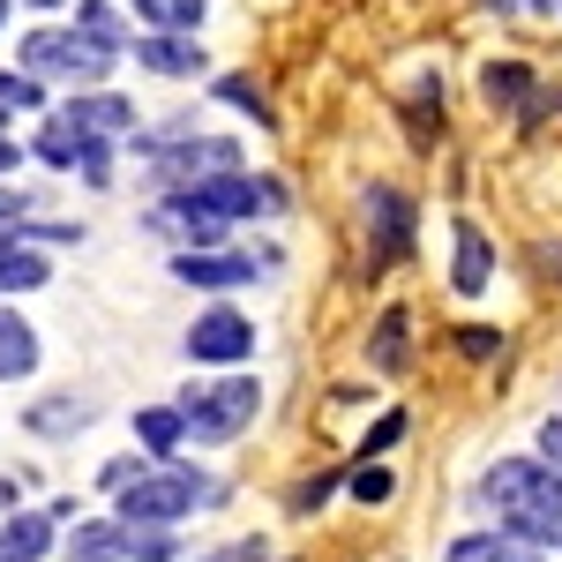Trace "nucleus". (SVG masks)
I'll use <instances>...</instances> for the list:
<instances>
[{
    "mask_svg": "<svg viewBox=\"0 0 562 562\" xmlns=\"http://www.w3.org/2000/svg\"><path fill=\"white\" fill-rule=\"evenodd\" d=\"M480 495H487V510H495V525L510 540H525V548H562V473L555 465L503 458V465H487Z\"/></svg>",
    "mask_w": 562,
    "mask_h": 562,
    "instance_id": "nucleus-1",
    "label": "nucleus"
},
{
    "mask_svg": "<svg viewBox=\"0 0 562 562\" xmlns=\"http://www.w3.org/2000/svg\"><path fill=\"white\" fill-rule=\"evenodd\" d=\"M195 503H225V487L195 465H158L121 487V525H180Z\"/></svg>",
    "mask_w": 562,
    "mask_h": 562,
    "instance_id": "nucleus-2",
    "label": "nucleus"
},
{
    "mask_svg": "<svg viewBox=\"0 0 562 562\" xmlns=\"http://www.w3.org/2000/svg\"><path fill=\"white\" fill-rule=\"evenodd\" d=\"M256 405H262V390L256 375H217V383H195V390H180V428L195 435V442H233V435L256 420Z\"/></svg>",
    "mask_w": 562,
    "mask_h": 562,
    "instance_id": "nucleus-3",
    "label": "nucleus"
},
{
    "mask_svg": "<svg viewBox=\"0 0 562 562\" xmlns=\"http://www.w3.org/2000/svg\"><path fill=\"white\" fill-rule=\"evenodd\" d=\"M217 173H240V143H225V135H188V128H166L150 143V180L158 188H203Z\"/></svg>",
    "mask_w": 562,
    "mask_h": 562,
    "instance_id": "nucleus-4",
    "label": "nucleus"
},
{
    "mask_svg": "<svg viewBox=\"0 0 562 562\" xmlns=\"http://www.w3.org/2000/svg\"><path fill=\"white\" fill-rule=\"evenodd\" d=\"M113 68V53L105 45H90L83 31H31L23 38V76H53V83H83V90H98V76Z\"/></svg>",
    "mask_w": 562,
    "mask_h": 562,
    "instance_id": "nucleus-5",
    "label": "nucleus"
},
{
    "mask_svg": "<svg viewBox=\"0 0 562 562\" xmlns=\"http://www.w3.org/2000/svg\"><path fill=\"white\" fill-rule=\"evenodd\" d=\"M256 352V323L240 315V307H211V315H195V330H188V360H203V368H240Z\"/></svg>",
    "mask_w": 562,
    "mask_h": 562,
    "instance_id": "nucleus-6",
    "label": "nucleus"
},
{
    "mask_svg": "<svg viewBox=\"0 0 562 562\" xmlns=\"http://www.w3.org/2000/svg\"><path fill=\"white\" fill-rule=\"evenodd\" d=\"M31 150H38L45 166H60V173H68V166H83V180H105V173H113V166H105V143H98V135H83V128H68L60 113L45 121V135L31 143Z\"/></svg>",
    "mask_w": 562,
    "mask_h": 562,
    "instance_id": "nucleus-7",
    "label": "nucleus"
},
{
    "mask_svg": "<svg viewBox=\"0 0 562 562\" xmlns=\"http://www.w3.org/2000/svg\"><path fill=\"white\" fill-rule=\"evenodd\" d=\"M150 233L180 240V256H188V248H217V240H225V217H211L195 195H166V203L150 211Z\"/></svg>",
    "mask_w": 562,
    "mask_h": 562,
    "instance_id": "nucleus-8",
    "label": "nucleus"
},
{
    "mask_svg": "<svg viewBox=\"0 0 562 562\" xmlns=\"http://www.w3.org/2000/svg\"><path fill=\"white\" fill-rule=\"evenodd\" d=\"M368 240H375V262H397L413 248V203L397 195V188H368Z\"/></svg>",
    "mask_w": 562,
    "mask_h": 562,
    "instance_id": "nucleus-9",
    "label": "nucleus"
},
{
    "mask_svg": "<svg viewBox=\"0 0 562 562\" xmlns=\"http://www.w3.org/2000/svg\"><path fill=\"white\" fill-rule=\"evenodd\" d=\"M60 121L83 128V135H98V143H113V135L135 128V105H128V98H113V90H76V98L60 105Z\"/></svg>",
    "mask_w": 562,
    "mask_h": 562,
    "instance_id": "nucleus-10",
    "label": "nucleus"
},
{
    "mask_svg": "<svg viewBox=\"0 0 562 562\" xmlns=\"http://www.w3.org/2000/svg\"><path fill=\"white\" fill-rule=\"evenodd\" d=\"M173 278H180V285H211V293H225V285H248V278H256V256H233V248H188V256H173Z\"/></svg>",
    "mask_w": 562,
    "mask_h": 562,
    "instance_id": "nucleus-11",
    "label": "nucleus"
},
{
    "mask_svg": "<svg viewBox=\"0 0 562 562\" xmlns=\"http://www.w3.org/2000/svg\"><path fill=\"white\" fill-rule=\"evenodd\" d=\"M135 60H143L150 76H203V68H211L195 38H158V31H150V38H135Z\"/></svg>",
    "mask_w": 562,
    "mask_h": 562,
    "instance_id": "nucleus-12",
    "label": "nucleus"
},
{
    "mask_svg": "<svg viewBox=\"0 0 562 562\" xmlns=\"http://www.w3.org/2000/svg\"><path fill=\"white\" fill-rule=\"evenodd\" d=\"M487 278H495V248H487V233H480V225H458V262H450V285L473 301V293H487Z\"/></svg>",
    "mask_w": 562,
    "mask_h": 562,
    "instance_id": "nucleus-13",
    "label": "nucleus"
},
{
    "mask_svg": "<svg viewBox=\"0 0 562 562\" xmlns=\"http://www.w3.org/2000/svg\"><path fill=\"white\" fill-rule=\"evenodd\" d=\"M31 368H38V330L15 307H0V383H23Z\"/></svg>",
    "mask_w": 562,
    "mask_h": 562,
    "instance_id": "nucleus-14",
    "label": "nucleus"
},
{
    "mask_svg": "<svg viewBox=\"0 0 562 562\" xmlns=\"http://www.w3.org/2000/svg\"><path fill=\"white\" fill-rule=\"evenodd\" d=\"M128 8L158 31V38H195L203 15H211V0H128Z\"/></svg>",
    "mask_w": 562,
    "mask_h": 562,
    "instance_id": "nucleus-15",
    "label": "nucleus"
},
{
    "mask_svg": "<svg viewBox=\"0 0 562 562\" xmlns=\"http://www.w3.org/2000/svg\"><path fill=\"white\" fill-rule=\"evenodd\" d=\"M45 548H53V518L38 510H15L0 525V562H45Z\"/></svg>",
    "mask_w": 562,
    "mask_h": 562,
    "instance_id": "nucleus-16",
    "label": "nucleus"
},
{
    "mask_svg": "<svg viewBox=\"0 0 562 562\" xmlns=\"http://www.w3.org/2000/svg\"><path fill=\"white\" fill-rule=\"evenodd\" d=\"M450 562H540V548H525L510 532H465V540L450 548Z\"/></svg>",
    "mask_w": 562,
    "mask_h": 562,
    "instance_id": "nucleus-17",
    "label": "nucleus"
},
{
    "mask_svg": "<svg viewBox=\"0 0 562 562\" xmlns=\"http://www.w3.org/2000/svg\"><path fill=\"white\" fill-rule=\"evenodd\" d=\"M525 90H532V68H525V60H487V68H480V98L503 105V113L525 105Z\"/></svg>",
    "mask_w": 562,
    "mask_h": 562,
    "instance_id": "nucleus-18",
    "label": "nucleus"
},
{
    "mask_svg": "<svg viewBox=\"0 0 562 562\" xmlns=\"http://www.w3.org/2000/svg\"><path fill=\"white\" fill-rule=\"evenodd\" d=\"M405 307H383V323H375V338H368V360H375V375H405Z\"/></svg>",
    "mask_w": 562,
    "mask_h": 562,
    "instance_id": "nucleus-19",
    "label": "nucleus"
},
{
    "mask_svg": "<svg viewBox=\"0 0 562 562\" xmlns=\"http://www.w3.org/2000/svg\"><path fill=\"white\" fill-rule=\"evenodd\" d=\"M180 413L173 405H143V413H135V442H143V450H150V458H173L180 450Z\"/></svg>",
    "mask_w": 562,
    "mask_h": 562,
    "instance_id": "nucleus-20",
    "label": "nucleus"
},
{
    "mask_svg": "<svg viewBox=\"0 0 562 562\" xmlns=\"http://www.w3.org/2000/svg\"><path fill=\"white\" fill-rule=\"evenodd\" d=\"M68 555H76V562H121V555H128V532H121V525H105V518H90V525H76Z\"/></svg>",
    "mask_w": 562,
    "mask_h": 562,
    "instance_id": "nucleus-21",
    "label": "nucleus"
},
{
    "mask_svg": "<svg viewBox=\"0 0 562 562\" xmlns=\"http://www.w3.org/2000/svg\"><path fill=\"white\" fill-rule=\"evenodd\" d=\"M45 278H53V270H45L38 248H23V240L0 248V293H31V285H45Z\"/></svg>",
    "mask_w": 562,
    "mask_h": 562,
    "instance_id": "nucleus-22",
    "label": "nucleus"
},
{
    "mask_svg": "<svg viewBox=\"0 0 562 562\" xmlns=\"http://www.w3.org/2000/svg\"><path fill=\"white\" fill-rule=\"evenodd\" d=\"M76 31H83L90 45H105V53H121V45H128V31H121V15H113L105 0H83V8H76Z\"/></svg>",
    "mask_w": 562,
    "mask_h": 562,
    "instance_id": "nucleus-23",
    "label": "nucleus"
},
{
    "mask_svg": "<svg viewBox=\"0 0 562 562\" xmlns=\"http://www.w3.org/2000/svg\"><path fill=\"white\" fill-rule=\"evenodd\" d=\"M90 420V397H45L38 413H31V428L38 435H76Z\"/></svg>",
    "mask_w": 562,
    "mask_h": 562,
    "instance_id": "nucleus-24",
    "label": "nucleus"
},
{
    "mask_svg": "<svg viewBox=\"0 0 562 562\" xmlns=\"http://www.w3.org/2000/svg\"><path fill=\"white\" fill-rule=\"evenodd\" d=\"M121 525V518H113ZM128 532V555L135 562H173L180 555V540H173V525H121Z\"/></svg>",
    "mask_w": 562,
    "mask_h": 562,
    "instance_id": "nucleus-25",
    "label": "nucleus"
},
{
    "mask_svg": "<svg viewBox=\"0 0 562 562\" xmlns=\"http://www.w3.org/2000/svg\"><path fill=\"white\" fill-rule=\"evenodd\" d=\"M38 105H45L38 76H0V113H38Z\"/></svg>",
    "mask_w": 562,
    "mask_h": 562,
    "instance_id": "nucleus-26",
    "label": "nucleus"
},
{
    "mask_svg": "<svg viewBox=\"0 0 562 562\" xmlns=\"http://www.w3.org/2000/svg\"><path fill=\"white\" fill-rule=\"evenodd\" d=\"M217 98H225V105H240V113H256V121H270V105H262V90L248 83V76H225V83H217Z\"/></svg>",
    "mask_w": 562,
    "mask_h": 562,
    "instance_id": "nucleus-27",
    "label": "nucleus"
},
{
    "mask_svg": "<svg viewBox=\"0 0 562 562\" xmlns=\"http://www.w3.org/2000/svg\"><path fill=\"white\" fill-rule=\"evenodd\" d=\"M458 352H465V360H495V352H503V338H495L487 323H465V330H458Z\"/></svg>",
    "mask_w": 562,
    "mask_h": 562,
    "instance_id": "nucleus-28",
    "label": "nucleus"
},
{
    "mask_svg": "<svg viewBox=\"0 0 562 562\" xmlns=\"http://www.w3.org/2000/svg\"><path fill=\"white\" fill-rule=\"evenodd\" d=\"M390 487H397V480H390L383 465H360V473H352V495H360V503H390Z\"/></svg>",
    "mask_w": 562,
    "mask_h": 562,
    "instance_id": "nucleus-29",
    "label": "nucleus"
},
{
    "mask_svg": "<svg viewBox=\"0 0 562 562\" xmlns=\"http://www.w3.org/2000/svg\"><path fill=\"white\" fill-rule=\"evenodd\" d=\"M397 435H405V413H383V420L368 428V442H360V450H368V465H375V450H390Z\"/></svg>",
    "mask_w": 562,
    "mask_h": 562,
    "instance_id": "nucleus-30",
    "label": "nucleus"
},
{
    "mask_svg": "<svg viewBox=\"0 0 562 562\" xmlns=\"http://www.w3.org/2000/svg\"><path fill=\"white\" fill-rule=\"evenodd\" d=\"M330 487H338V473H315L301 495H293V510H301V518H307V510H323V503H330Z\"/></svg>",
    "mask_w": 562,
    "mask_h": 562,
    "instance_id": "nucleus-31",
    "label": "nucleus"
},
{
    "mask_svg": "<svg viewBox=\"0 0 562 562\" xmlns=\"http://www.w3.org/2000/svg\"><path fill=\"white\" fill-rule=\"evenodd\" d=\"M540 465H555V473H562V413H555V420H540Z\"/></svg>",
    "mask_w": 562,
    "mask_h": 562,
    "instance_id": "nucleus-32",
    "label": "nucleus"
},
{
    "mask_svg": "<svg viewBox=\"0 0 562 562\" xmlns=\"http://www.w3.org/2000/svg\"><path fill=\"white\" fill-rule=\"evenodd\" d=\"M135 473H143V465H135V458H113V465H105V473H98V480H105V487H113V495H121V487H128Z\"/></svg>",
    "mask_w": 562,
    "mask_h": 562,
    "instance_id": "nucleus-33",
    "label": "nucleus"
},
{
    "mask_svg": "<svg viewBox=\"0 0 562 562\" xmlns=\"http://www.w3.org/2000/svg\"><path fill=\"white\" fill-rule=\"evenodd\" d=\"M211 562H262V540H233L225 555H211Z\"/></svg>",
    "mask_w": 562,
    "mask_h": 562,
    "instance_id": "nucleus-34",
    "label": "nucleus"
},
{
    "mask_svg": "<svg viewBox=\"0 0 562 562\" xmlns=\"http://www.w3.org/2000/svg\"><path fill=\"white\" fill-rule=\"evenodd\" d=\"M15 211H31V203H23L15 188H0V225H15Z\"/></svg>",
    "mask_w": 562,
    "mask_h": 562,
    "instance_id": "nucleus-35",
    "label": "nucleus"
},
{
    "mask_svg": "<svg viewBox=\"0 0 562 562\" xmlns=\"http://www.w3.org/2000/svg\"><path fill=\"white\" fill-rule=\"evenodd\" d=\"M15 158H23V150H15V143L0 135V173H15Z\"/></svg>",
    "mask_w": 562,
    "mask_h": 562,
    "instance_id": "nucleus-36",
    "label": "nucleus"
},
{
    "mask_svg": "<svg viewBox=\"0 0 562 562\" xmlns=\"http://www.w3.org/2000/svg\"><path fill=\"white\" fill-rule=\"evenodd\" d=\"M525 8H540V15H555V0H525Z\"/></svg>",
    "mask_w": 562,
    "mask_h": 562,
    "instance_id": "nucleus-37",
    "label": "nucleus"
},
{
    "mask_svg": "<svg viewBox=\"0 0 562 562\" xmlns=\"http://www.w3.org/2000/svg\"><path fill=\"white\" fill-rule=\"evenodd\" d=\"M495 8H503V15H510V8H525V0H495Z\"/></svg>",
    "mask_w": 562,
    "mask_h": 562,
    "instance_id": "nucleus-38",
    "label": "nucleus"
},
{
    "mask_svg": "<svg viewBox=\"0 0 562 562\" xmlns=\"http://www.w3.org/2000/svg\"><path fill=\"white\" fill-rule=\"evenodd\" d=\"M31 8H60V0H31Z\"/></svg>",
    "mask_w": 562,
    "mask_h": 562,
    "instance_id": "nucleus-39",
    "label": "nucleus"
},
{
    "mask_svg": "<svg viewBox=\"0 0 562 562\" xmlns=\"http://www.w3.org/2000/svg\"><path fill=\"white\" fill-rule=\"evenodd\" d=\"M0 23H8V0H0Z\"/></svg>",
    "mask_w": 562,
    "mask_h": 562,
    "instance_id": "nucleus-40",
    "label": "nucleus"
},
{
    "mask_svg": "<svg viewBox=\"0 0 562 562\" xmlns=\"http://www.w3.org/2000/svg\"><path fill=\"white\" fill-rule=\"evenodd\" d=\"M0 121H8V113H0Z\"/></svg>",
    "mask_w": 562,
    "mask_h": 562,
    "instance_id": "nucleus-41",
    "label": "nucleus"
}]
</instances>
